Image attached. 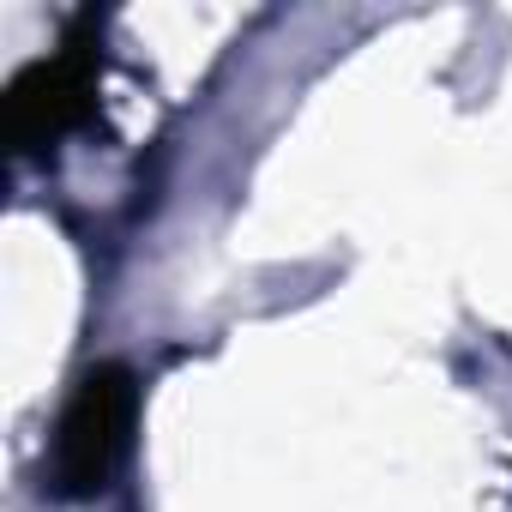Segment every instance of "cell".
I'll return each mask as SVG.
<instances>
[{
  "mask_svg": "<svg viewBox=\"0 0 512 512\" xmlns=\"http://www.w3.org/2000/svg\"><path fill=\"white\" fill-rule=\"evenodd\" d=\"M127 422H133V374L121 362L85 368L61 422H55V494L91 500L115 476V458L127 446Z\"/></svg>",
  "mask_w": 512,
  "mask_h": 512,
  "instance_id": "obj_1",
  "label": "cell"
},
{
  "mask_svg": "<svg viewBox=\"0 0 512 512\" xmlns=\"http://www.w3.org/2000/svg\"><path fill=\"white\" fill-rule=\"evenodd\" d=\"M97 37L73 31L55 55L31 61L13 91H7V139L13 151H43L55 139H67L85 115H91V91H97Z\"/></svg>",
  "mask_w": 512,
  "mask_h": 512,
  "instance_id": "obj_2",
  "label": "cell"
}]
</instances>
